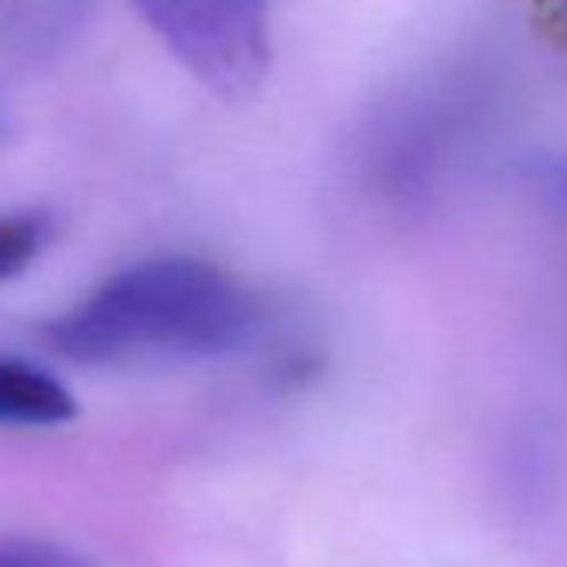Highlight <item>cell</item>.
<instances>
[{
    "instance_id": "1",
    "label": "cell",
    "mask_w": 567,
    "mask_h": 567,
    "mask_svg": "<svg viewBox=\"0 0 567 567\" xmlns=\"http://www.w3.org/2000/svg\"><path fill=\"white\" fill-rule=\"evenodd\" d=\"M260 311L224 270L164 257L121 270L48 328V344L78 364L117 368L197 361L254 341Z\"/></svg>"
},
{
    "instance_id": "2",
    "label": "cell",
    "mask_w": 567,
    "mask_h": 567,
    "mask_svg": "<svg viewBox=\"0 0 567 567\" xmlns=\"http://www.w3.org/2000/svg\"><path fill=\"white\" fill-rule=\"evenodd\" d=\"M167 51L214 94L250 97L270 68L267 0H134Z\"/></svg>"
},
{
    "instance_id": "3",
    "label": "cell",
    "mask_w": 567,
    "mask_h": 567,
    "mask_svg": "<svg viewBox=\"0 0 567 567\" xmlns=\"http://www.w3.org/2000/svg\"><path fill=\"white\" fill-rule=\"evenodd\" d=\"M74 417V394L48 368L0 358V427H58Z\"/></svg>"
},
{
    "instance_id": "4",
    "label": "cell",
    "mask_w": 567,
    "mask_h": 567,
    "mask_svg": "<svg viewBox=\"0 0 567 567\" xmlns=\"http://www.w3.org/2000/svg\"><path fill=\"white\" fill-rule=\"evenodd\" d=\"M48 234H51V227L38 214L0 220V280L21 274L44 247Z\"/></svg>"
},
{
    "instance_id": "5",
    "label": "cell",
    "mask_w": 567,
    "mask_h": 567,
    "mask_svg": "<svg viewBox=\"0 0 567 567\" xmlns=\"http://www.w3.org/2000/svg\"><path fill=\"white\" fill-rule=\"evenodd\" d=\"M0 567H91V564L61 544L8 537L0 540Z\"/></svg>"
}]
</instances>
